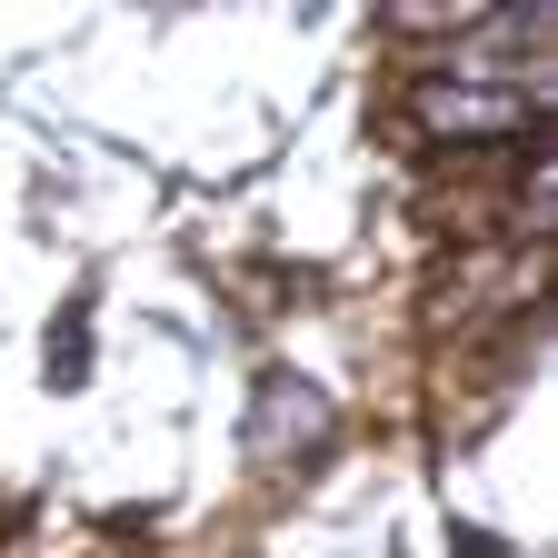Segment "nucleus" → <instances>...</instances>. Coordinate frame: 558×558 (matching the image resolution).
Wrapping results in <instances>:
<instances>
[{"mask_svg": "<svg viewBox=\"0 0 558 558\" xmlns=\"http://www.w3.org/2000/svg\"><path fill=\"white\" fill-rule=\"evenodd\" d=\"M90 369V329H81V310L60 319V339H50V379H81Z\"/></svg>", "mask_w": 558, "mask_h": 558, "instance_id": "1", "label": "nucleus"}, {"mask_svg": "<svg viewBox=\"0 0 558 558\" xmlns=\"http://www.w3.org/2000/svg\"><path fill=\"white\" fill-rule=\"evenodd\" d=\"M459 558H509V548L488 538V529H469V519H459Z\"/></svg>", "mask_w": 558, "mask_h": 558, "instance_id": "2", "label": "nucleus"}]
</instances>
